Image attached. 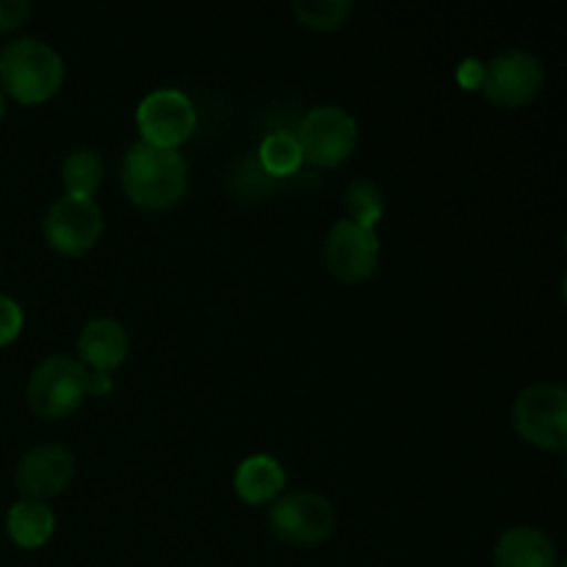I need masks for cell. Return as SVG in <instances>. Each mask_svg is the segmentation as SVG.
Instances as JSON below:
<instances>
[{"label":"cell","instance_id":"ffe728a7","mask_svg":"<svg viewBox=\"0 0 567 567\" xmlns=\"http://www.w3.org/2000/svg\"><path fill=\"white\" fill-rule=\"evenodd\" d=\"M22 332V308L11 297L0 293V347L17 341Z\"/></svg>","mask_w":567,"mask_h":567},{"label":"cell","instance_id":"30bf717a","mask_svg":"<svg viewBox=\"0 0 567 567\" xmlns=\"http://www.w3.org/2000/svg\"><path fill=\"white\" fill-rule=\"evenodd\" d=\"M324 264L338 282L369 280L380 266V236L349 219L336 221L324 241Z\"/></svg>","mask_w":567,"mask_h":567},{"label":"cell","instance_id":"9c48e42d","mask_svg":"<svg viewBox=\"0 0 567 567\" xmlns=\"http://www.w3.org/2000/svg\"><path fill=\"white\" fill-rule=\"evenodd\" d=\"M136 125L144 144L164 150H177L197 125V111L192 100L177 89H158L138 103Z\"/></svg>","mask_w":567,"mask_h":567},{"label":"cell","instance_id":"d4e9b609","mask_svg":"<svg viewBox=\"0 0 567 567\" xmlns=\"http://www.w3.org/2000/svg\"><path fill=\"white\" fill-rule=\"evenodd\" d=\"M559 567H565V565H559Z\"/></svg>","mask_w":567,"mask_h":567},{"label":"cell","instance_id":"277c9868","mask_svg":"<svg viewBox=\"0 0 567 567\" xmlns=\"http://www.w3.org/2000/svg\"><path fill=\"white\" fill-rule=\"evenodd\" d=\"M269 529L282 543L297 548L319 546L336 532V509L324 496L310 491L286 493L269 507Z\"/></svg>","mask_w":567,"mask_h":567},{"label":"cell","instance_id":"5bb4252c","mask_svg":"<svg viewBox=\"0 0 567 567\" xmlns=\"http://www.w3.org/2000/svg\"><path fill=\"white\" fill-rule=\"evenodd\" d=\"M233 487H236L238 498L252 504V507L271 504L275 498H280L282 487H286V471L275 457L255 454V457H247L238 465L236 476H233Z\"/></svg>","mask_w":567,"mask_h":567},{"label":"cell","instance_id":"d6986e66","mask_svg":"<svg viewBox=\"0 0 567 567\" xmlns=\"http://www.w3.org/2000/svg\"><path fill=\"white\" fill-rule=\"evenodd\" d=\"M343 205H347L349 221H354L360 227H369V230H374L377 221L382 219V210H385V199H382L380 186L371 181H354L343 192Z\"/></svg>","mask_w":567,"mask_h":567},{"label":"cell","instance_id":"5b68a950","mask_svg":"<svg viewBox=\"0 0 567 567\" xmlns=\"http://www.w3.org/2000/svg\"><path fill=\"white\" fill-rule=\"evenodd\" d=\"M302 158L321 169L343 164L358 147V122L341 105H316L297 127Z\"/></svg>","mask_w":567,"mask_h":567},{"label":"cell","instance_id":"603a6c76","mask_svg":"<svg viewBox=\"0 0 567 567\" xmlns=\"http://www.w3.org/2000/svg\"><path fill=\"white\" fill-rule=\"evenodd\" d=\"M111 391H114L111 374H105V371H89L86 369V396H109Z\"/></svg>","mask_w":567,"mask_h":567},{"label":"cell","instance_id":"7a4b0ae2","mask_svg":"<svg viewBox=\"0 0 567 567\" xmlns=\"http://www.w3.org/2000/svg\"><path fill=\"white\" fill-rule=\"evenodd\" d=\"M64 83V61L42 39H14L0 50V92L22 105H39L55 97Z\"/></svg>","mask_w":567,"mask_h":567},{"label":"cell","instance_id":"2e32d148","mask_svg":"<svg viewBox=\"0 0 567 567\" xmlns=\"http://www.w3.org/2000/svg\"><path fill=\"white\" fill-rule=\"evenodd\" d=\"M103 158L97 150H72L61 164V183L66 188V197H86L94 199L97 188L103 186Z\"/></svg>","mask_w":567,"mask_h":567},{"label":"cell","instance_id":"3957f363","mask_svg":"<svg viewBox=\"0 0 567 567\" xmlns=\"http://www.w3.org/2000/svg\"><path fill=\"white\" fill-rule=\"evenodd\" d=\"M513 424L529 446L563 452L567 443V391L551 382L526 388L515 399Z\"/></svg>","mask_w":567,"mask_h":567},{"label":"cell","instance_id":"9a60e30c","mask_svg":"<svg viewBox=\"0 0 567 567\" xmlns=\"http://www.w3.org/2000/svg\"><path fill=\"white\" fill-rule=\"evenodd\" d=\"M6 532L20 548H42L55 532V515L44 502H17L6 515Z\"/></svg>","mask_w":567,"mask_h":567},{"label":"cell","instance_id":"6da1fadb","mask_svg":"<svg viewBox=\"0 0 567 567\" xmlns=\"http://www.w3.org/2000/svg\"><path fill=\"white\" fill-rule=\"evenodd\" d=\"M188 186V166L181 150L133 144L122 161V188L142 210H166L181 203Z\"/></svg>","mask_w":567,"mask_h":567},{"label":"cell","instance_id":"e0dca14e","mask_svg":"<svg viewBox=\"0 0 567 567\" xmlns=\"http://www.w3.org/2000/svg\"><path fill=\"white\" fill-rule=\"evenodd\" d=\"M302 150L293 133H269L260 144V166L269 172L271 177H286L302 166Z\"/></svg>","mask_w":567,"mask_h":567},{"label":"cell","instance_id":"44dd1931","mask_svg":"<svg viewBox=\"0 0 567 567\" xmlns=\"http://www.w3.org/2000/svg\"><path fill=\"white\" fill-rule=\"evenodd\" d=\"M31 14L28 0H0V33L17 31Z\"/></svg>","mask_w":567,"mask_h":567},{"label":"cell","instance_id":"8992f818","mask_svg":"<svg viewBox=\"0 0 567 567\" xmlns=\"http://www.w3.org/2000/svg\"><path fill=\"white\" fill-rule=\"evenodd\" d=\"M86 399V365L78 358L53 354L33 369L28 404L42 419H64Z\"/></svg>","mask_w":567,"mask_h":567},{"label":"cell","instance_id":"4fadbf2b","mask_svg":"<svg viewBox=\"0 0 567 567\" xmlns=\"http://www.w3.org/2000/svg\"><path fill=\"white\" fill-rule=\"evenodd\" d=\"M493 563L496 567H554L557 548L551 537L537 526H513L498 537Z\"/></svg>","mask_w":567,"mask_h":567},{"label":"cell","instance_id":"7c38bea8","mask_svg":"<svg viewBox=\"0 0 567 567\" xmlns=\"http://www.w3.org/2000/svg\"><path fill=\"white\" fill-rule=\"evenodd\" d=\"M127 349H131V338H127L125 327L116 319H94L83 327L81 338H78V354L81 363L89 365L92 371H105L125 363Z\"/></svg>","mask_w":567,"mask_h":567},{"label":"cell","instance_id":"ac0fdd59","mask_svg":"<svg viewBox=\"0 0 567 567\" xmlns=\"http://www.w3.org/2000/svg\"><path fill=\"white\" fill-rule=\"evenodd\" d=\"M352 9L354 3H349V0H305V3H291L297 22L319 33L338 31L349 20Z\"/></svg>","mask_w":567,"mask_h":567},{"label":"cell","instance_id":"ba28073f","mask_svg":"<svg viewBox=\"0 0 567 567\" xmlns=\"http://www.w3.org/2000/svg\"><path fill=\"white\" fill-rule=\"evenodd\" d=\"M546 70L540 59L526 50H507L485 64L482 94L498 109H524L540 94Z\"/></svg>","mask_w":567,"mask_h":567},{"label":"cell","instance_id":"7402d4cb","mask_svg":"<svg viewBox=\"0 0 567 567\" xmlns=\"http://www.w3.org/2000/svg\"><path fill=\"white\" fill-rule=\"evenodd\" d=\"M482 75H485V64H480V61H474V59L463 61V66L457 70L460 86L468 89V92H471V89L482 86Z\"/></svg>","mask_w":567,"mask_h":567},{"label":"cell","instance_id":"52a82bcc","mask_svg":"<svg viewBox=\"0 0 567 567\" xmlns=\"http://www.w3.org/2000/svg\"><path fill=\"white\" fill-rule=\"evenodd\" d=\"M44 241L64 258H81L103 238V208L86 197H61L44 216Z\"/></svg>","mask_w":567,"mask_h":567},{"label":"cell","instance_id":"8fae6325","mask_svg":"<svg viewBox=\"0 0 567 567\" xmlns=\"http://www.w3.org/2000/svg\"><path fill=\"white\" fill-rule=\"evenodd\" d=\"M75 476V460L64 446H37L17 465V491L31 502H48L66 491Z\"/></svg>","mask_w":567,"mask_h":567},{"label":"cell","instance_id":"cb8c5ba5","mask_svg":"<svg viewBox=\"0 0 567 567\" xmlns=\"http://www.w3.org/2000/svg\"><path fill=\"white\" fill-rule=\"evenodd\" d=\"M3 111H6V100H3V92H0V120H3Z\"/></svg>","mask_w":567,"mask_h":567}]
</instances>
